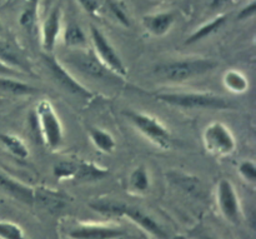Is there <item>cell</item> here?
Wrapping results in <instances>:
<instances>
[{
	"label": "cell",
	"instance_id": "8fae6325",
	"mask_svg": "<svg viewBox=\"0 0 256 239\" xmlns=\"http://www.w3.org/2000/svg\"><path fill=\"white\" fill-rule=\"evenodd\" d=\"M44 62L49 68L55 82L59 83L60 87L64 88L68 92L72 93V94L78 95V97L86 98V99L92 97V93L86 88L82 87L79 82H76V79H74V77L56 59H54L50 55H44Z\"/></svg>",
	"mask_w": 256,
	"mask_h": 239
},
{
	"label": "cell",
	"instance_id": "5bb4252c",
	"mask_svg": "<svg viewBox=\"0 0 256 239\" xmlns=\"http://www.w3.org/2000/svg\"><path fill=\"white\" fill-rule=\"evenodd\" d=\"M60 32V10L55 8L48 19L45 20L42 27V48L45 52H52L55 47V42Z\"/></svg>",
	"mask_w": 256,
	"mask_h": 239
},
{
	"label": "cell",
	"instance_id": "e575fe53",
	"mask_svg": "<svg viewBox=\"0 0 256 239\" xmlns=\"http://www.w3.org/2000/svg\"><path fill=\"white\" fill-rule=\"evenodd\" d=\"M0 103H2V100H0Z\"/></svg>",
	"mask_w": 256,
	"mask_h": 239
},
{
	"label": "cell",
	"instance_id": "ffe728a7",
	"mask_svg": "<svg viewBox=\"0 0 256 239\" xmlns=\"http://www.w3.org/2000/svg\"><path fill=\"white\" fill-rule=\"evenodd\" d=\"M89 138L92 140V145L96 148L98 150L102 153L110 154L116 148V142L106 130H102L100 128H90L89 129Z\"/></svg>",
	"mask_w": 256,
	"mask_h": 239
},
{
	"label": "cell",
	"instance_id": "9c48e42d",
	"mask_svg": "<svg viewBox=\"0 0 256 239\" xmlns=\"http://www.w3.org/2000/svg\"><path fill=\"white\" fill-rule=\"evenodd\" d=\"M90 33H92V40L94 43L95 52H96V57L110 72L116 77H125L126 75V67L124 65L122 60L115 52L114 48L110 45L105 35L100 32L98 28L94 25L90 27Z\"/></svg>",
	"mask_w": 256,
	"mask_h": 239
},
{
	"label": "cell",
	"instance_id": "ba28073f",
	"mask_svg": "<svg viewBox=\"0 0 256 239\" xmlns=\"http://www.w3.org/2000/svg\"><path fill=\"white\" fill-rule=\"evenodd\" d=\"M216 204L222 217L232 224H239L242 205L234 184L229 179H220L216 187Z\"/></svg>",
	"mask_w": 256,
	"mask_h": 239
},
{
	"label": "cell",
	"instance_id": "5b68a950",
	"mask_svg": "<svg viewBox=\"0 0 256 239\" xmlns=\"http://www.w3.org/2000/svg\"><path fill=\"white\" fill-rule=\"evenodd\" d=\"M124 114L129 119V122L155 145L165 150L172 147V134L158 118L146 113L134 112V110H128Z\"/></svg>",
	"mask_w": 256,
	"mask_h": 239
},
{
	"label": "cell",
	"instance_id": "44dd1931",
	"mask_svg": "<svg viewBox=\"0 0 256 239\" xmlns=\"http://www.w3.org/2000/svg\"><path fill=\"white\" fill-rule=\"evenodd\" d=\"M222 84L229 92L242 94L249 89V80L242 72L235 69H230L225 72L222 77Z\"/></svg>",
	"mask_w": 256,
	"mask_h": 239
},
{
	"label": "cell",
	"instance_id": "f1b7e54d",
	"mask_svg": "<svg viewBox=\"0 0 256 239\" xmlns=\"http://www.w3.org/2000/svg\"><path fill=\"white\" fill-rule=\"evenodd\" d=\"M22 73H20L19 70L12 69V68L8 67V65H5L4 63L0 62V78L5 77V78H18V79H19V77H22Z\"/></svg>",
	"mask_w": 256,
	"mask_h": 239
},
{
	"label": "cell",
	"instance_id": "603a6c76",
	"mask_svg": "<svg viewBox=\"0 0 256 239\" xmlns=\"http://www.w3.org/2000/svg\"><path fill=\"white\" fill-rule=\"evenodd\" d=\"M225 22H226V17H225V15L216 18V19H214L212 22H210L209 24L204 25V27H202L200 29H198L194 34L190 35L189 39L186 40V44L196 43L199 42V40L204 39V38L209 37L210 34H212V33L216 32L218 29H220V28L225 24Z\"/></svg>",
	"mask_w": 256,
	"mask_h": 239
},
{
	"label": "cell",
	"instance_id": "ac0fdd59",
	"mask_svg": "<svg viewBox=\"0 0 256 239\" xmlns=\"http://www.w3.org/2000/svg\"><path fill=\"white\" fill-rule=\"evenodd\" d=\"M0 92L10 95H32L38 93V88L22 82L18 78H0Z\"/></svg>",
	"mask_w": 256,
	"mask_h": 239
},
{
	"label": "cell",
	"instance_id": "83f0119b",
	"mask_svg": "<svg viewBox=\"0 0 256 239\" xmlns=\"http://www.w3.org/2000/svg\"><path fill=\"white\" fill-rule=\"evenodd\" d=\"M35 15H36V12H35L34 5H32V7L22 12V17H20V24L24 28H26V29H30L34 25Z\"/></svg>",
	"mask_w": 256,
	"mask_h": 239
},
{
	"label": "cell",
	"instance_id": "6da1fadb",
	"mask_svg": "<svg viewBox=\"0 0 256 239\" xmlns=\"http://www.w3.org/2000/svg\"><path fill=\"white\" fill-rule=\"evenodd\" d=\"M216 67L218 63L212 59H204V58L182 59L156 65L154 68V74L165 82L182 83L192 78L208 74Z\"/></svg>",
	"mask_w": 256,
	"mask_h": 239
},
{
	"label": "cell",
	"instance_id": "f546056e",
	"mask_svg": "<svg viewBox=\"0 0 256 239\" xmlns=\"http://www.w3.org/2000/svg\"><path fill=\"white\" fill-rule=\"evenodd\" d=\"M255 12H256V3L252 2V4L248 5V7H245L244 9H242V12L239 13V17H238V18H239L240 20L249 19V18L254 17Z\"/></svg>",
	"mask_w": 256,
	"mask_h": 239
},
{
	"label": "cell",
	"instance_id": "d4e9b609",
	"mask_svg": "<svg viewBox=\"0 0 256 239\" xmlns=\"http://www.w3.org/2000/svg\"><path fill=\"white\" fill-rule=\"evenodd\" d=\"M75 168H76V162H72V160H62V162L56 163L54 165V173L55 177L58 179H72V175L75 173Z\"/></svg>",
	"mask_w": 256,
	"mask_h": 239
},
{
	"label": "cell",
	"instance_id": "2e32d148",
	"mask_svg": "<svg viewBox=\"0 0 256 239\" xmlns=\"http://www.w3.org/2000/svg\"><path fill=\"white\" fill-rule=\"evenodd\" d=\"M0 62L12 69L19 70L22 74L32 72L26 60L20 55V53L12 44L6 42H0Z\"/></svg>",
	"mask_w": 256,
	"mask_h": 239
},
{
	"label": "cell",
	"instance_id": "d6986e66",
	"mask_svg": "<svg viewBox=\"0 0 256 239\" xmlns=\"http://www.w3.org/2000/svg\"><path fill=\"white\" fill-rule=\"evenodd\" d=\"M0 143L10 154L19 158V159H26L29 157V148L25 144L24 140L18 137V135L2 133L0 134Z\"/></svg>",
	"mask_w": 256,
	"mask_h": 239
},
{
	"label": "cell",
	"instance_id": "7a4b0ae2",
	"mask_svg": "<svg viewBox=\"0 0 256 239\" xmlns=\"http://www.w3.org/2000/svg\"><path fill=\"white\" fill-rule=\"evenodd\" d=\"M90 207L102 214L116 215V217H128L132 222L136 223L142 230L148 233L154 239H168L165 230L160 227L156 220L152 219L149 214L140 210L139 208L132 205L124 204V203L115 202H98L92 203Z\"/></svg>",
	"mask_w": 256,
	"mask_h": 239
},
{
	"label": "cell",
	"instance_id": "52a82bcc",
	"mask_svg": "<svg viewBox=\"0 0 256 239\" xmlns=\"http://www.w3.org/2000/svg\"><path fill=\"white\" fill-rule=\"evenodd\" d=\"M66 63L72 67L76 68L78 72H80L82 74L94 78V79L106 80L116 77L98 59L96 54L89 52V50L78 49L76 52L70 53L66 57Z\"/></svg>",
	"mask_w": 256,
	"mask_h": 239
},
{
	"label": "cell",
	"instance_id": "7c38bea8",
	"mask_svg": "<svg viewBox=\"0 0 256 239\" xmlns=\"http://www.w3.org/2000/svg\"><path fill=\"white\" fill-rule=\"evenodd\" d=\"M0 189L14 199L26 203V204H32L34 202L35 193L32 187L22 184V183L18 182L8 175L2 174V173H0Z\"/></svg>",
	"mask_w": 256,
	"mask_h": 239
},
{
	"label": "cell",
	"instance_id": "3957f363",
	"mask_svg": "<svg viewBox=\"0 0 256 239\" xmlns=\"http://www.w3.org/2000/svg\"><path fill=\"white\" fill-rule=\"evenodd\" d=\"M35 120L44 144L50 150H58L64 144V130L55 108L49 100H40L35 107Z\"/></svg>",
	"mask_w": 256,
	"mask_h": 239
},
{
	"label": "cell",
	"instance_id": "277c9868",
	"mask_svg": "<svg viewBox=\"0 0 256 239\" xmlns=\"http://www.w3.org/2000/svg\"><path fill=\"white\" fill-rule=\"evenodd\" d=\"M159 102L185 109H228L232 107L224 97L212 93H164L158 94Z\"/></svg>",
	"mask_w": 256,
	"mask_h": 239
},
{
	"label": "cell",
	"instance_id": "4316f807",
	"mask_svg": "<svg viewBox=\"0 0 256 239\" xmlns=\"http://www.w3.org/2000/svg\"><path fill=\"white\" fill-rule=\"evenodd\" d=\"M109 8L110 10H112V13L114 14V17L116 18L118 20H119L120 23H122L124 27H129L130 25V22H129V18H128L126 13L124 12V9H122V7H120L118 3L115 2H112L110 0L109 2Z\"/></svg>",
	"mask_w": 256,
	"mask_h": 239
},
{
	"label": "cell",
	"instance_id": "1f68e13d",
	"mask_svg": "<svg viewBox=\"0 0 256 239\" xmlns=\"http://www.w3.org/2000/svg\"><path fill=\"white\" fill-rule=\"evenodd\" d=\"M200 239H218V238H212V237H202Z\"/></svg>",
	"mask_w": 256,
	"mask_h": 239
},
{
	"label": "cell",
	"instance_id": "484cf974",
	"mask_svg": "<svg viewBox=\"0 0 256 239\" xmlns=\"http://www.w3.org/2000/svg\"><path fill=\"white\" fill-rule=\"evenodd\" d=\"M240 177L249 183L256 182V164L252 160H242L238 167Z\"/></svg>",
	"mask_w": 256,
	"mask_h": 239
},
{
	"label": "cell",
	"instance_id": "8992f818",
	"mask_svg": "<svg viewBox=\"0 0 256 239\" xmlns=\"http://www.w3.org/2000/svg\"><path fill=\"white\" fill-rule=\"evenodd\" d=\"M202 143L205 150L218 158L229 157L236 149V139L234 134L222 122H212L205 127Z\"/></svg>",
	"mask_w": 256,
	"mask_h": 239
},
{
	"label": "cell",
	"instance_id": "30bf717a",
	"mask_svg": "<svg viewBox=\"0 0 256 239\" xmlns=\"http://www.w3.org/2000/svg\"><path fill=\"white\" fill-rule=\"evenodd\" d=\"M124 235L122 228L100 223H79L68 232L70 239H120Z\"/></svg>",
	"mask_w": 256,
	"mask_h": 239
},
{
	"label": "cell",
	"instance_id": "d6a6232c",
	"mask_svg": "<svg viewBox=\"0 0 256 239\" xmlns=\"http://www.w3.org/2000/svg\"><path fill=\"white\" fill-rule=\"evenodd\" d=\"M2 24L0 23V34H2Z\"/></svg>",
	"mask_w": 256,
	"mask_h": 239
},
{
	"label": "cell",
	"instance_id": "836d02e7",
	"mask_svg": "<svg viewBox=\"0 0 256 239\" xmlns=\"http://www.w3.org/2000/svg\"><path fill=\"white\" fill-rule=\"evenodd\" d=\"M145 239H152V238H145Z\"/></svg>",
	"mask_w": 256,
	"mask_h": 239
},
{
	"label": "cell",
	"instance_id": "cb8c5ba5",
	"mask_svg": "<svg viewBox=\"0 0 256 239\" xmlns=\"http://www.w3.org/2000/svg\"><path fill=\"white\" fill-rule=\"evenodd\" d=\"M0 239H26V237L18 224L0 220Z\"/></svg>",
	"mask_w": 256,
	"mask_h": 239
},
{
	"label": "cell",
	"instance_id": "4dcf8cb0",
	"mask_svg": "<svg viewBox=\"0 0 256 239\" xmlns=\"http://www.w3.org/2000/svg\"><path fill=\"white\" fill-rule=\"evenodd\" d=\"M78 2L82 4V7L84 8L86 12L95 13L98 10V2H96V0H78Z\"/></svg>",
	"mask_w": 256,
	"mask_h": 239
},
{
	"label": "cell",
	"instance_id": "7402d4cb",
	"mask_svg": "<svg viewBox=\"0 0 256 239\" xmlns=\"http://www.w3.org/2000/svg\"><path fill=\"white\" fill-rule=\"evenodd\" d=\"M64 43L68 47L82 48L86 44V37L76 23H69L65 29Z\"/></svg>",
	"mask_w": 256,
	"mask_h": 239
},
{
	"label": "cell",
	"instance_id": "e0dca14e",
	"mask_svg": "<svg viewBox=\"0 0 256 239\" xmlns=\"http://www.w3.org/2000/svg\"><path fill=\"white\" fill-rule=\"evenodd\" d=\"M174 23V15L172 13H160V14L144 17V25L152 34L156 37L165 35Z\"/></svg>",
	"mask_w": 256,
	"mask_h": 239
},
{
	"label": "cell",
	"instance_id": "4fadbf2b",
	"mask_svg": "<svg viewBox=\"0 0 256 239\" xmlns=\"http://www.w3.org/2000/svg\"><path fill=\"white\" fill-rule=\"evenodd\" d=\"M109 175L108 168H102L90 162H76V168L72 175V182L75 183H90L102 180Z\"/></svg>",
	"mask_w": 256,
	"mask_h": 239
},
{
	"label": "cell",
	"instance_id": "9a60e30c",
	"mask_svg": "<svg viewBox=\"0 0 256 239\" xmlns=\"http://www.w3.org/2000/svg\"><path fill=\"white\" fill-rule=\"evenodd\" d=\"M150 189V175L145 165H138L128 178V190L132 195H145Z\"/></svg>",
	"mask_w": 256,
	"mask_h": 239
}]
</instances>
